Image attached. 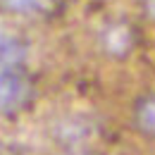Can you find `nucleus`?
I'll return each mask as SVG.
<instances>
[{"label":"nucleus","mask_w":155,"mask_h":155,"mask_svg":"<svg viewBox=\"0 0 155 155\" xmlns=\"http://www.w3.org/2000/svg\"><path fill=\"white\" fill-rule=\"evenodd\" d=\"M29 81L19 69H5L0 72V115H10L24 107L29 100Z\"/></svg>","instance_id":"1"},{"label":"nucleus","mask_w":155,"mask_h":155,"mask_svg":"<svg viewBox=\"0 0 155 155\" xmlns=\"http://www.w3.org/2000/svg\"><path fill=\"white\" fill-rule=\"evenodd\" d=\"M50 0H0V7L5 12H15V15H34L48 7Z\"/></svg>","instance_id":"5"},{"label":"nucleus","mask_w":155,"mask_h":155,"mask_svg":"<svg viewBox=\"0 0 155 155\" xmlns=\"http://www.w3.org/2000/svg\"><path fill=\"white\" fill-rule=\"evenodd\" d=\"M141 5H143V15L155 21V0H141Z\"/></svg>","instance_id":"6"},{"label":"nucleus","mask_w":155,"mask_h":155,"mask_svg":"<svg viewBox=\"0 0 155 155\" xmlns=\"http://www.w3.org/2000/svg\"><path fill=\"white\" fill-rule=\"evenodd\" d=\"M134 124L148 138H155V93L138 98L134 105Z\"/></svg>","instance_id":"4"},{"label":"nucleus","mask_w":155,"mask_h":155,"mask_svg":"<svg viewBox=\"0 0 155 155\" xmlns=\"http://www.w3.org/2000/svg\"><path fill=\"white\" fill-rule=\"evenodd\" d=\"M26 55H29V45L19 36L0 29V72L21 69V64L26 62Z\"/></svg>","instance_id":"2"},{"label":"nucleus","mask_w":155,"mask_h":155,"mask_svg":"<svg viewBox=\"0 0 155 155\" xmlns=\"http://www.w3.org/2000/svg\"><path fill=\"white\" fill-rule=\"evenodd\" d=\"M72 155H86V153H72Z\"/></svg>","instance_id":"7"},{"label":"nucleus","mask_w":155,"mask_h":155,"mask_svg":"<svg viewBox=\"0 0 155 155\" xmlns=\"http://www.w3.org/2000/svg\"><path fill=\"white\" fill-rule=\"evenodd\" d=\"M100 38H103V48H105V53L117 55V58L127 55V53L131 50V45H134V34H131V29H129L127 24H122V21L105 26Z\"/></svg>","instance_id":"3"}]
</instances>
